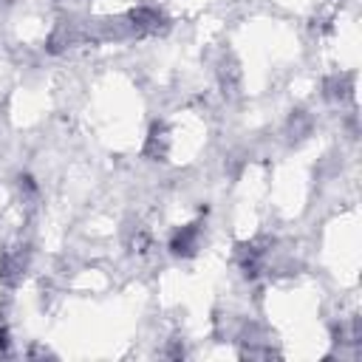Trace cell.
Returning a JSON list of instances; mask_svg holds the SVG:
<instances>
[{
	"instance_id": "obj_1",
	"label": "cell",
	"mask_w": 362,
	"mask_h": 362,
	"mask_svg": "<svg viewBox=\"0 0 362 362\" xmlns=\"http://www.w3.org/2000/svg\"><path fill=\"white\" fill-rule=\"evenodd\" d=\"M124 25H127L133 34H156L158 28L167 25V20H164V14H161L158 8L141 6V8H136V11L127 14V23H124Z\"/></svg>"
},
{
	"instance_id": "obj_2",
	"label": "cell",
	"mask_w": 362,
	"mask_h": 362,
	"mask_svg": "<svg viewBox=\"0 0 362 362\" xmlns=\"http://www.w3.org/2000/svg\"><path fill=\"white\" fill-rule=\"evenodd\" d=\"M198 246H201V223H187L175 229V235L170 238V252L175 257H192Z\"/></svg>"
},
{
	"instance_id": "obj_3",
	"label": "cell",
	"mask_w": 362,
	"mask_h": 362,
	"mask_svg": "<svg viewBox=\"0 0 362 362\" xmlns=\"http://www.w3.org/2000/svg\"><path fill=\"white\" fill-rule=\"evenodd\" d=\"M25 269H28V260H25L23 249L3 252V257H0V280L6 286H17L23 280V274H25Z\"/></svg>"
},
{
	"instance_id": "obj_4",
	"label": "cell",
	"mask_w": 362,
	"mask_h": 362,
	"mask_svg": "<svg viewBox=\"0 0 362 362\" xmlns=\"http://www.w3.org/2000/svg\"><path fill=\"white\" fill-rule=\"evenodd\" d=\"M238 266L246 277H257L260 269H263V249H257L255 243L238 246Z\"/></svg>"
},
{
	"instance_id": "obj_5",
	"label": "cell",
	"mask_w": 362,
	"mask_h": 362,
	"mask_svg": "<svg viewBox=\"0 0 362 362\" xmlns=\"http://www.w3.org/2000/svg\"><path fill=\"white\" fill-rule=\"evenodd\" d=\"M144 153H147L150 158H164V153H167V136H164V127H161V124H153V130H150V136H147Z\"/></svg>"
},
{
	"instance_id": "obj_6",
	"label": "cell",
	"mask_w": 362,
	"mask_h": 362,
	"mask_svg": "<svg viewBox=\"0 0 362 362\" xmlns=\"http://www.w3.org/2000/svg\"><path fill=\"white\" fill-rule=\"evenodd\" d=\"M325 88H328V90H325L328 99H345V96H348V90H345V85H342L339 76H331V79L325 82Z\"/></svg>"
},
{
	"instance_id": "obj_7",
	"label": "cell",
	"mask_w": 362,
	"mask_h": 362,
	"mask_svg": "<svg viewBox=\"0 0 362 362\" xmlns=\"http://www.w3.org/2000/svg\"><path fill=\"white\" fill-rule=\"evenodd\" d=\"M8 345H11V339H8V328L0 322V354H8Z\"/></svg>"
}]
</instances>
